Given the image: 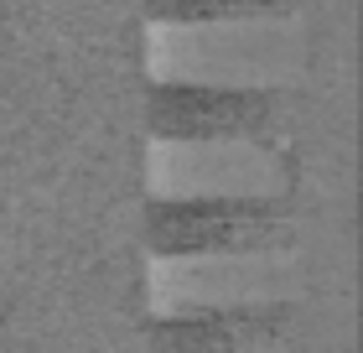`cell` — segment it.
<instances>
[{
	"label": "cell",
	"instance_id": "1",
	"mask_svg": "<svg viewBox=\"0 0 363 353\" xmlns=\"http://www.w3.org/2000/svg\"><path fill=\"white\" fill-rule=\"evenodd\" d=\"M151 260L275 255L296 239L291 192H161L140 224Z\"/></svg>",
	"mask_w": 363,
	"mask_h": 353
},
{
	"label": "cell",
	"instance_id": "2",
	"mask_svg": "<svg viewBox=\"0 0 363 353\" xmlns=\"http://www.w3.org/2000/svg\"><path fill=\"white\" fill-rule=\"evenodd\" d=\"M286 120V99L255 83L156 78L145 89V136L161 146H255Z\"/></svg>",
	"mask_w": 363,
	"mask_h": 353
},
{
	"label": "cell",
	"instance_id": "3",
	"mask_svg": "<svg viewBox=\"0 0 363 353\" xmlns=\"http://www.w3.org/2000/svg\"><path fill=\"white\" fill-rule=\"evenodd\" d=\"M296 327L291 301H197L145 322V353H280Z\"/></svg>",
	"mask_w": 363,
	"mask_h": 353
},
{
	"label": "cell",
	"instance_id": "4",
	"mask_svg": "<svg viewBox=\"0 0 363 353\" xmlns=\"http://www.w3.org/2000/svg\"><path fill=\"white\" fill-rule=\"evenodd\" d=\"M151 26H228V21H286L301 0H140Z\"/></svg>",
	"mask_w": 363,
	"mask_h": 353
}]
</instances>
